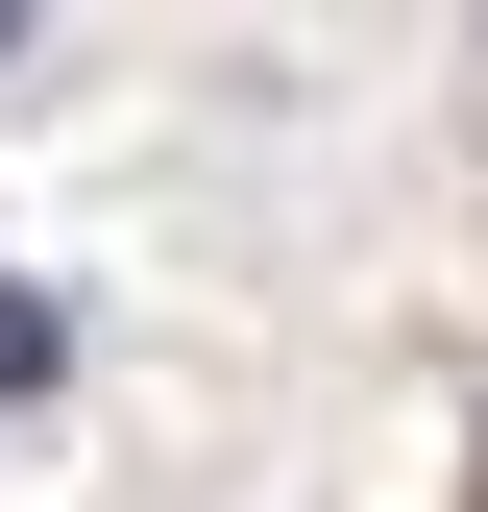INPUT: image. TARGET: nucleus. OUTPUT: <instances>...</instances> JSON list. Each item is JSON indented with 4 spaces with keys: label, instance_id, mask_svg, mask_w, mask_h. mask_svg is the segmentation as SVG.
<instances>
[{
    "label": "nucleus",
    "instance_id": "f03ea898",
    "mask_svg": "<svg viewBox=\"0 0 488 512\" xmlns=\"http://www.w3.org/2000/svg\"><path fill=\"white\" fill-rule=\"evenodd\" d=\"M25 25H49V0H0V49H25Z\"/></svg>",
    "mask_w": 488,
    "mask_h": 512
},
{
    "label": "nucleus",
    "instance_id": "f257e3e1",
    "mask_svg": "<svg viewBox=\"0 0 488 512\" xmlns=\"http://www.w3.org/2000/svg\"><path fill=\"white\" fill-rule=\"evenodd\" d=\"M0 391H49V293H0Z\"/></svg>",
    "mask_w": 488,
    "mask_h": 512
}]
</instances>
